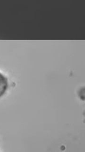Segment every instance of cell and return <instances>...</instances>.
I'll use <instances>...</instances> for the list:
<instances>
[{"label": "cell", "instance_id": "cell-1", "mask_svg": "<svg viewBox=\"0 0 85 152\" xmlns=\"http://www.w3.org/2000/svg\"><path fill=\"white\" fill-rule=\"evenodd\" d=\"M8 87V81L7 77L0 72V97L2 96Z\"/></svg>", "mask_w": 85, "mask_h": 152}]
</instances>
